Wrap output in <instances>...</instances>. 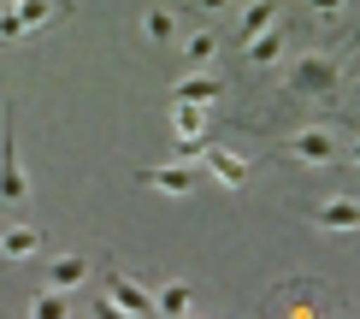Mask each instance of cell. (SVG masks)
I'll list each match as a JSON object with an SVG mask.
<instances>
[{
	"instance_id": "21",
	"label": "cell",
	"mask_w": 360,
	"mask_h": 319,
	"mask_svg": "<svg viewBox=\"0 0 360 319\" xmlns=\"http://www.w3.org/2000/svg\"><path fill=\"white\" fill-rule=\"evenodd\" d=\"M30 36V30L18 24V12H12V6H0V42H24Z\"/></svg>"
},
{
	"instance_id": "17",
	"label": "cell",
	"mask_w": 360,
	"mask_h": 319,
	"mask_svg": "<svg viewBox=\"0 0 360 319\" xmlns=\"http://www.w3.org/2000/svg\"><path fill=\"white\" fill-rule=\"evenodd\" d=\"M189 308H195L189 284H166V290H154V313H189Z\"/></svg>"
},
{
	"instance_id": "2",
	"label": "cell",
	"mask_w": 360,
	"mask_h": 319,
	"mask_svg": "<svg viewBox=\"0 0 360 319\" xmlns=\"http://www.w3.org/2000/svg\"><path fill=\"white\" fill-rule=\"evenodd\" d=\"M266 308H272V313H295V319H313V313L331 308V301H325L319 278H290L278 296H266Z\"/></svg>"
},
{
	"instance_id": "5",
	"label": "cell",
	"mask_w": 360,
	"mask_h": 319,
	"mask_svg": "<svg viewBox=\"0 0 360 319\" xmlns=\"http://www.w3.org/2000/svg\"><path fill=\"white\" fill-rule=\"evenodd\" d=\"M112 301V313H154V290H142L136 278H124L118 266H107V290H101Z\"/></svg>"
},
{
	"instance_id": "10",
	"label": "cell",
	"mask_w": 360,
	"mask_h": 319,
	"mask_svg": "<svg viewBox=\"0 0 360 319\" xmlns=\"http://www.w3.org/2000/svg\"><path fill=\"white\" fill-rule=\"evenodd\" d=\"M219 95H224V83H219V77H213V71H207V65L172 83V101H195V106H213Z\"/></svg>"
},
{
	"instance_id": "18",
	"label": "cell",
	"mask_w": 360,
	"mask_h": 319,
	"mask_svg": "<svg viewBox=\"0 0 360 319\" xmlns=\"http://www.w3.org/2000/svg\"><path fill=\"white\" fill-rule=\"evenodd\" d=\"M30 313H36V319H59V313H71V301H65V290H53V284H48V290L30 301Z\"/></svg>"
},
{
	"instance_id": "12",
	"label": "cell",
	"mask_w": 360,
	"mask_h": 319,
	"mask_svg": "<svg viewBox=\"0 0 360 319\" xmlns=\"http://www.w3.org/2000/svg\"><path fill=\"white\" fill-rule=\"evenodd\" d=\"M243 54H248V65H260V71H266V65H278V59H283V30H278V24H266L260 36H248V42H243Z\"/></svg>"
},
{
	"instance_id": "22",
	"label": "cell",
	"mask_w": 360,
	"mask_h": 319,
	"mask_svg": "<svg viewBox=\"0 0 360 319\" xmlns=\"http://www.w3.org/2000/svg\"><path fill=\"white\" fill-rule=\"evenodd\" d=\"M307 6H313V18H337V12L349 6V0H307Z\"/></svg>"
},
{
	"instance_id": "8",
	"label": "cell",
	"mask_w": 360,
	"mask_h": 319,
	"mask_svg": "<svg viewBox=\"0 0 360 319\" xmlns=\"http://www.w3.org/2000/svg\"><path fill=\"white\" fill-rule=\"evenodd\" d=\"M136 184H142V189H160V195H189V189H195V172H189L184 160H172V165H142Z\"/></svg>"
},
{
	"instance_id": "20",
	"label": "cell",
	"mask_w": 360,
	"mask_h": 319,
	"mask_svg": "<svg viewBox=\"0 0 360 319\" xmlns=\"http://www.w3.org/2000/svg\"><path fill=\"white\" fill-rule=\"evenodd\" d=\"M201 154H207V136H177V142H172V160H184V165L201 160Z\"/></svg>"
},
{
	"instance_id": "23",
	"label": "cell",
	"mask_w": 360,
	"mask_h": 319,
	"mask_svg": "<svg viewBox=\"0 0 360 319\" xmlns=\"http://www.w3.org/2000/svg\"><path fill=\"white\" fill-rule=\"evenodd\" d=\"M195 6H201V12H224V6H231V0H195Z\"/></svg>"
},
{
	"instance_id": "1",
	"label": "cell",
	"mask_w": 360,
	"mask_h": 319,
	"mask_svg": "<svg viewBox=\"0 0 360 319\" xmlns=\"http://www.w3.org/2000/svg\"><path fill=\"white\" fill-rule=\"evenodd\" d=\"M290 95H307V101H337L342 89V59L337 54H302L290 65V77H283Z\"/></svg>"
},
{
	"instance_id": "4",
	"label": "cell",
	"mask_w": 360,
	"mask_h": 319,
	"mask_svg": "<svg viewBox=\"0 0 360 319\" xmlns=\"http://www.w3.org/2000/svg\"><path fill=\"white\" fill-rule=\"evenodd\" d=\"M313 225H319L325 237H354L360 231V201L354 195H331V201L313 207Z\"/></svg>"
},
{
	"instance_id": "6",
	"label": "cell",
	"mask_w": 360,
	"mask_h": 319,
	"mask_svg": "<svg viewBox=\"0 0 360 319\" xmlns=\"http://www.w3.org/2000/svg\"><path fill=\"white\" fill-rule=\"evenodd\" d=\"M201 165H207V177H213V184H224V189H248V177H254V165H248L243 154H231V148H213V142H207Z\"/></svg>"
},
{
	"instance_id": "24",
	"label": "cell",
	"mask_w": 360,
	"mask_h": 319,
	"mask_svg": "<svg viewBox=\"0 0 360 319\" xmlns=\"http://www.w3.org/2000/svg\"><path fill=\"white\" fill-rule=\"evenodd\" d=\"M349 160H354V165H360V142H354V148H349Z\"/></svg>"
},
{
	"instance_id": "16",
	"label": "cell",
	"mask_w": 360,
	"mask_h": 319,
	"mask_svg": "<svg viewBox=\"0 0 360 319\" xmlns=\"http://www.w3.org/2000/svg\"><path fill=\"white\" fill-rule=\"evenodd\" d=\"M12 12H18V24H24V30H41V24L59 12V0H12Z\"/></svg>"
},
{
	"instance_id": "14",
	"label": "cell",
	"mask_w": 360,
	"mask_h": 319,
	"mask_svg": "<svg viewBox=\"0 0 360 319\" xmlns=\"http://www.w3.org/2000/svg\"><path fill=\"white\" fill-rule=\"evenodd\" d=\"M172 130H177V136H207V106L172 101Z\"/></svg>"
},
{
	"instance_id": "25",
	"label": "cell",
	"mask_w": 360,
	"mask_h": 319,
	"mask_svg": "<svg viewBox=\"0 0 360 319\" xmlns=\"http://www.w3.org/2000/svg\"><path fill=\"white\" fill-rule=\"evenodd\" d=\"M0 6H12V0H0Z\"/></svg>"
},
{
	"instance_id": "13",
	"label": "cell",
	"mask_w": 360,
	"mask_h": 319,
	"mask_svg": "<svg viewBox=\"0 0 360 319\" xmlns=\"http://www.w3.org/2000/svg\"><path fill=\"white\" fill-rule=\"evenodd\" d=\"M266 24H278V0H248V12H243V24H236V48H243L248 36H260Z\"/></svg>"
},
{
	"instance_id": "11",
	"label": "cell",
	"mask_w": 360,
	"mask_h": 319,
	"mask_svg": "<svg viewBox=\"0 0 360 319\" xmlns=\"http://www.w3.org/2000/svg\"><path fill=\"white\" fill-rule=\"evenodd\" d=\"M41 237L36 225H6V231H0V254H6V261H30V254H41Z\"/></svg>"
},
{
	"instance_id": "9",
	"label": "cell",
	"mask_w": 360,
	"mask_h": 319,
	"mask_svg": "<svg viewBox=\"0 0 360 319\" xmlns=\"http://www.w3.org/2000/svg\"><path fill=\"white\" fill-rule=\"evenodd\" d=\"M290 154L302 160V165H331V160H337V142H331V130L307 125V130H295V136H290Z\"/></svg>"
},
{
	"instance_id": "7",
	"label": "cell",
	"mask_w": 360,
	"mask_h": 319,
	"mask_svg": "<svg viewBox=\"0 0 360 319\" xmlns=\"http://www.w3.org/2000/svg\"><path fill=\"white\" fill-rule=\"evenodd\" d=\"M89 278H95L89 254H53V261L41 266V284H53V290H83Z\"/></svg>"
},
{
	"instance_id": "19",
	"label": "cell",
	"mask_w": 360,
	"mask_h": 319,
	"mask_svg": "<svg viewBox=\"0 0 360 319\" xmlns=\"http://www.w3.org/2000/svg\"><path fill=\"white\" fill-rule=\"evenodd\" d=\"M142 36H148V42H172V36H177V18H172V12H160V6H154V12L142 18Z\"/></svg>"
},
{
	"instance_id": "15",
	"label": "cell",
	"mask_w": 360,
	"mask_h": 319,
	"mask_svg": "<svg viewBox=\"0 0 360 319\" xmlns=\"http://www.w3.org/2000/svg\"><path fill=\"white\" fill-rule=\"evenodd\" d=\"M219 48H224V42L213 36V30H195V36L184 42V59H189L195 71H201V65H213V59H219Z\"/></svg>"
},
{
	"instance_id": "3",
	"label": "cell",
	"mask_w": 360,
	"mask_h": 319,
	"mask_svg": "<svg viewBox=\"0 0 360 319\" xmlns=\"http://www.w3.org/2000/svg\"><path fill=\"white\" fill-rule=\"evenodd\" d=\"M30 177L18 165V136H12V106H6V130H0V201H24Z\"/></svg>"
}]
</instances>
